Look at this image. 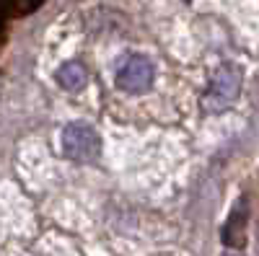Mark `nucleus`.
Returning a JSON list of instances; mask_svg holds the SVG:
<instances>
[{
  "label": "nucleus",
  "mask_w": 259,
  "mask_h": 256,
  "mask_svg": "<svg viewBox=\"0 0 259 256\" xmlns=\"http://www.w3.org/2000/svg\"><path fill=\"white\" fill-rule=\"evenodd\" d=\"M156 83V62L143 52H127L114 68V85L127 96H143Z\"/></svg>",
  "instance_id": "1"
},
{
  "label": "nucleus",
  "mask_w": 259,
  "mask_h": 256,
  "mask_svg": "<svg viewBox=\"0 0 259 256\" xmlns=\"http://www.w3.org/2000/svg\"><path fill=\"white\" fill-rule=\"evenodd\" d=\"M60 147L62 156L75 163H94L101 156V135L91 122H68L60 132Z\"/></svg>",
  "instance_id": "2"
},
{
  "label": "nucleus",
  "mask_w": 259,
  "mask_h": 256,
  "mask_svg": "<svg viewBox=\"0 0 259 256\" xmlns=\"http://www.w3.org/2000/svg\"><path fill=\"white\" fill-rule=\"evenodd\" d=\"M244 85V70L236 62H223V65L212 73L210 85L202 96L205 112H226L228 106L239 98Z\"/></svg>",
  "instance_id": "3"
},
{
  "label": "nucleus",
  "mask_w": 259,
  "mask_h": 256,
  "mask_svg": "<svg viewBox=\"0 0 259 256\" xmlns=\"http://www.w3.org/2000/svg\"><path fill=\"white\" fill-rule=\"evenodd\" d=\"M55 80L62 91H68V93H80L85 85H89V70H85L83 62L78 60H68V62H62V65L55 70Z\"/></svg>",
  "instance_id": "4"
},
{
  "label": "nucleus",
  "mask_w": 259,
  "mask_h": 256,
  "mask_svg": "<svg viewBox=\"0 0 259 256\" xmlns=\"http://www.w3.org/2000/svg\"><path fill=\"white\" fill-rule=\"evenodd\" d=\"M246 215H249L246 199H241L239 204L233 207L231 218H228V223L223 228V243L228 248H244V243H246Z\"/></svg>",
  "instance_id": "5"
},
{
  "label": "nucleus",
  "mask_w": 259,
  "mask_h": 256,
  "mask_svg": "<svg viewBox=\"0 0 259 256\" xmlns=\"http://www.w3.org/2000/svg\"><path fill=\"white\" fill-rule=\"evenodd\" d=\"M184 3H192V0H184Z\"/></svg>",
  "instance_id": "6"
}]
</instances>
